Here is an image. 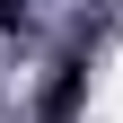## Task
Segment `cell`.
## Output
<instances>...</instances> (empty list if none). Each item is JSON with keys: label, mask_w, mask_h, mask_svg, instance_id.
Instances as JSON below:
<instances>
[{"label": "cell", "mask_w": 123, "mask_h": 123, "mask_svg": "<svg viewBox=\"0 0 123 123\" xmlns=\"http://www.w3.org/2000/svg\"><path fill=\"white\" fill-rule=\"evenodd\" d=\"M79 88H88V70H79V62H62L53 88H44V123H70V114H79Z\"/></svg>", "instance_id": "6da1fadb"}]
</instances>
